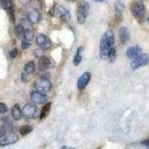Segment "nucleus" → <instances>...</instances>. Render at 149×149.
Wrapping results in <instances>:
<instances>
[{
    "label": "nucleus",
    "instance_id": "nucleus-1",
    "mask_svg": "<svg viewBox=\"0 0 149 149\" xmlns=\"http://www.w3.org/2000/svg\"><path fill=\"white\" fill-rule=\"evenodd\" d=\"M115 44V35L111 30H107L103 34L100 40L99 56L102 60L108 58L109 53Z\"/></svg>",
    "mask_w": 149,
    "mask_h": 149
},
{
    "label": "nucleus",
    "instance_id": "nucleus-2",
    "mask_svg": "<svg viewBox=\"0 0 149 149\" xmlns=\"http://www.w3.org/2000/svg\"><path fill=\"white\" fill-rule=\"evenodd\" d=\"M90 5L88 2L84 0H80L78 2L76 16L78 24L82 25L86 22V19L88 17L89 12H90Z\"/></svg>",
    "mask_w": 149,
    "mask_h": 149
},
{
    "label": "nucleus",
    "instance_id": "nucleus-3",
    "mask_svg": "<svg viewBox=\"0 0 149 149\" xmlns=\"http://www.w3.org/2000/svg\"><path fill=\"white\" fill-rule=\"evenodd\" d=\"M50 13L53 17L61 19V20L63 21V22H69L71 19L70 12L66 8L61 5L60 4H54V5L50 10Z\"/></svg>",
    "mask_w": 149,
    "mask_h": 149
},
{
    "label": "nucleus",
    "instance_id": "nucleus-4",
    "mask_svg": "<svg viewBox=\"0 0 149 149\" xmlns=\"http://www.w3.org/2000/svg\"><path fill=\"white\" fill-rule=\"evenodd\" d=\"M130 11L132 13L134 18L139 22L142 23L144 21V17L146 15V8L145 4L142 2H134L130 6Z\"/></svg>",
    "mask_w": 149,
    "mask_h": 149
},
{
    "label": "nucleus",
    "instance_id": "nucleus-5",
    "mask_svg": "<svg viewBox=\"0 0 149 149\" xmlns=\"http://www.w3.org/2000/svg\"><path fill=\"white\" fill-rule=\"evenodd\" d=\"M22 113L25 117L27 119H37L39 116V109L36 107L35 105L31 104H26L23 107L22 110Z\"/></svg>",
    "mask_w": 149,
    "mask_h": 149
},
{
    "label": "nucleus",
    "instance_id": "nucleus-6",
    "mask_svg": "<svg viewBox=\"0 0 149 149\" xmlns=\"http://www.w3.org/2000/svg\"><path fill=\"white\" fill-rule=\"evenodd\" d=\"M34 86L38 91L42 92V93H48L52 88V82L45 78H41L40 79H37L34 82Z\"/></svg>",
    "mask_w": 149,
    "mask_h": 149
},
{
    "label": "nucleus",
    "instance_id": "nucleus-7",
    "mask_svg": "<svg viewBox=\"0 0 149 149\" xmlns=\"http://www.w3.org/2000/svg\"><path fill=\"white\" fill-rule=\"evenodd\" d=\"M149 63V55L147 54H139L134 61L130 63V67L133 70H136L138 68L146 66Z\"/></svg>",
    "mask_w": 149,
    "mask_h": 149
},
{
    "label": "nucleus",
    "instance_id": "nucleus-8",
    "mask_svg": "<svg viewBox=\"0 0 149 149\" xmlns=\"http://www.w3.org/2000/svg\"><path fill=\"white\" fill-rule=\"evenodd\" d=\"M36 43L41 49L47 50L52 46V41L45 34H38L36 37Z\"/></svg>",
    "mask_w": 149,
    "mask_h": 149
},
{
    "label": "nucleus",
    "instance_id": "nucleus-9",
    "mask_svg": "<svg viewBox=\"0 0 149 149\" xmlns=\"http://www.w3.org/2000/svg\"><path fill=\"white\" fill-rule=\"evenodd\" d=\"M90 78H91V74L87 72L83 73L80 76V78L78 80V82H77V86H78V89L80 91H82L86 88L89 82H90Z\"/></svg>",
    "mask_w": 149,
    "mask_h": 149
},
{
    "label": "nucleus",
    "instance_id": "nucleus-10",
    "mask_svg": "<svg viewBox=\"0 0 149 149\" xmlns=\"http://www.w3.org/2000/svg\"><path fill=\"white\" fill-rule=\"evenodd\" d=\"M31 99L34 103L38 104H46L48 100V98L46 95L42 94L40 91H33L30 95Z\"/></svg>",
    "mask_w": 149,
    "mask_h": 149
},
{
    "label": "nucleus",
    "instance_id": "nucleus-11",
    "mask_svg": "<svg viewBox=\"0 0 149 149\" xmlns=\"http://www.w3.org/2000/svg\"><path fill=\"white\" fill-rule=\"evenodd\" d=\"M114 9L116 12V20L118 22H121L123 19V14L125 6L120 0H117L114 3Z\"/></svg>",
    "mask_w": 149,
    "mask_h": 149
},
{
    "label": "nucleus",
    "instance_id": "nucleus-12",
    "mask_svg": "<svg viewBox=\"0 0 149 149\" xmlns=\"http://www.w3.org/2000/svg\"><path fill=\"white\" fill-rule=\"evenodd\" d=\"M18 140L19 136L17 134H10V135H8V136L4 138L3 139L0 140V146L1 147H4V146L14 144Z\"/></svg>",
    "mask_w": 149,
    "mask_h": 149
},
{
    "label": "nucleus",
    "instance_id": "nucleus-13",
    "mask_svg": "<svg viewBox=\"0 0 149 149\" xmlns=\"http://www.w3.org/2000/svg\"><path fill=\"white\" fill-rule=\"evenodd\" d=\"M51 65V61L46 56H41L38 61V70L39 71L44 72L49 69Z\"/></svg>",
    "mask_w": 149,
    "mask_h": 149
},
{
    "label": "nucleus",
    "instance_id": "nucleus-14",
    "mask_svg": "<svg viewBox=\"0 0 149 149\" xmlns=\"http://www.w3.org/2000/svg\"><path fill=\"white\" fill-rule=\"evenodd\" d=\"M119 40L122 45L125 44L130 40V32L127 27H122L119 31Z\"/></svg>",
    "mask_w": 149,
    "mask_h": 149
},
{
    "label": "nucleus",
    "instance_id": "nucleus-15",
    "mask_svg": "<svg viewBox=\"0 0 149 149\" xmlns=\"http://www.w3.org/2000/svg\"><path fill=\"white\" fill-rule=\"evenodd\" d=\"M141 49L139 46H130L126 52V55L129 59H134L140 54Z\"/></svg>",
    "mask_w": 149,
    "mask_h": 149
},
{
    "label": "nucleus",
    "instance_id": "nucleus-16",
    "mask_svg": "<svg viewBox=\"0 0 149 149\" xmlns=\"http://www.w3.org/2000/svg\"><path fill=\"white\" fill-rule=\"evenodd\" d=\"M28 19L30 21L31 23H37L40 21V14L39 10H31L27 14Z\"/></svg>",
    "mask_w": 149,
    "mask_h": 149
},
{
    "label": "nucleus",
    "instance_id": "nucleus-17",
    "mask_svg": "<svg viewBox=\"0 0 149 149\" xmlns=\"http://www.w3.org/2000/svg\"><path fill=\"white\" fill-rule=\"evenodd\" d=\"M11 115L14 120L18 121L22 118V110L19 104H14L11 108Z\"/></svg>",
    "mask_w": 149,
    "mask_h": 149
},
{
    "label": "nucleus",
    "instance_id": "nucleus-18",
    "mask_svg": "<svg viewBox=\"0 0 149 149\" xmlns=\"http://www.w3.org/2000/svg\"><path fill=\"white\" fill-rule=\"evenodd\" d=\"M51 107H52V103H50V102L46 103V104L43 106L42 110H41V113L40 114V119H46V117L49 116V113H50Z\"/></svg>",
    "mask_w": 149,
    "mask_h": 149
},
{
    "label": "nucleus",
    "instance_id": "nucleus-19",
    "mask_svg": "<svg viewBox=\"0 0 149 149\" xmlns=\"http://www.w3.org/2000/svg\"><path fill=\"white\" fill-rule=\"evenodd\" d=\"M24 71L27 74H32L35 71V63L34 61H29L24 66Z\"/></svg>",
    "mask_w": 149,
    "mask_h": 149
},
{
    "label": "nucleus",
    "instance_id": "nucleus-20",
    "mask_svg": "<svg viewBox=\"0 0 149 149\" xmlns=\"http://www.w3.org/2000/svg\"><path fill=\"white\" fill-rule=\"evenodd\" d=\"M19 25L22 26L24 29V30L26 31H32L33 30V26L32 23L29 20V19H22L19 22Z\"/></svg>",
    "mask_w": 149,
    "mask_h": 149
},
{
    "label": "nucleus",
    "instance_id": "nucleus-21",
    "mask_svg": "<svg viewBox=\"0 0 149 149\" xmlns=\"http://www.w3.org/2000/svg\"><path fill=\"white\" fill-rule=\"evenodd\" d=\"M81 52H82V48L78 47V49H77L76 54H75V55H74V60H73V63H74V66H78V65L81 63V60H82Z\"/></svg>",
    "mask_w": 149,
    "mask_h": 149
},
{
    "label": "nucleus",
    "instance_id": "nucleus-22",
    "mask_svg": "<svg viewBox=\"0 0 149 149\" xmlns=\"http://www.w3.org/2000/svg\"><path fill=\"white\" fill-rule=\"evenodd\" d=\"M29 7L33 10H40L42 8V3L40 0H31L29 2Z\"/></svg>",
    "mask_w": 149,
    "mask_h": 149
},
{
    "label": "nucleus",
    "instance_id": "nucleus-23",
    "mask_svg": "<svg viewBox=\"0 0 149 149\" xmlns=\"http://www.w3.org/2000/svg\"><path fill=\"white\" fill-rule=\"evenodd\" d=\"M33 127L31 125H25L20 127L19 128V134L22 136H26L27 134H30L31 132H32Z\"/></svg>",
    "mask_w": 149,
    "mask_h": 149
},
{
    "label": "nucleus",
    "instance_id": "nucleus-24",
    "mask_svg": "<svg viewBox=\"0 0 149 149\" xmlns=\"http://www.w3.org/2000/svg\"><path fill=\"white\" fill-rule=\"evenodd\" d=\"M25 32H26V31L24 30L23 28L19 24L17 25V26H15V28H14V33H15V35L18 38H22L24 37Z\"/></svg>",
    "mask_w": 149,
    "mask_h": 149
},
{
    "label": "nucleus",
    "instance_id": "nucleus-25",
    "mask_svg": "<svg viewBox=\"0 0 149 149\" xmlns=\"http://www.w3.org/2000/svg\"><path fill=\"white\" fill-rule=\"evenodd\" d=\"M0 5L1 7L5 10H8L12 7H14L11 0H0Z\"/></svg>",
    "mask_w": 149,
    "mask_h": 149
},
{
    "label": "nucleus",
    "instance_id": "nucleus-26",
    "mask_svg": "<svg viewBox=\"0 0 149 149\" xmlns=\"http://www.w3.org/2000/svg\"><path fill=\"white\" fill-rule=\"evenodd\" d=\"M34 33H33L32 31H26L25 34H24V37L23 38L26 40L27 41H31L32 40L33 38H34Z\"/></svg>",
    "mask_w": 149,
    "mask_h": 149
},
{
    "label": "nucleus",
    "instance_id": "nucleus-27",
    "mask_svg": "<svg viewBox=\"0 0 149 149\" xmlns=\"http://www.w3.org/2000/svg\"><path fill=\"white\" fill-rule=\"evenodd\" d=\"M108 58L111 63H113V62L115 61L116 58V51L115 48H113V49L110 50V53H109Z\"/></svg>",
    "mask_w": 149,
    "mask_h": 149
},
{
    "label": "nucleus",
    "instance_id": "nucleus-28",
    "mask_svg": "<svg viewBox=\"0 0 149 149\" xmlns=\"http://www.w3.org/2000/svg\"><path fill=\"white\" fill-rule=\"evenodd\" d=\"M9 14V19H10V20L11 21L12 23H14L15 22V12H14V7H12L11 8L9 9L8 10Z\"/></svg>",
    "mask_w": 149,
    "mask_h": 149
},
{
    "label": "nucleus",
    "instance_id": "nucleus-29",
    "mask_svg": "<svg viewBox=\"0 0 149 149\" xmlns=\"http://www.w3.org/2000/svg\"><path fill=\"white\" fill-rule=\"evenodd\" d=\"M17 55H18V49L17 48L12 49L9 52V58L10 59H14V58H17Z\"/></svg>",
    "mask_w": 149,
    "mask_h": 149
},
{
    "label": "nucleus",
    "instance_id": "nucleus-30",
    "mask_svg": "<svg viewBox=\"0 0 149 149\" xmlns=\"http://www.w3.org/2000/svg\"><path fill=\"white\" fill-rule=\"evenodd\" d=\"M7 134V127L5 125H0V138L4 137Z\"/></svg>",
    "mask_w": 149,
    "mask_h": 149
},
{
    "label": "nucleus",
    "instance_id": "nucleus-31",
    "mask_svg": "<svg viewBox=\"0 0 149 149\" xmlns=\"http://www.w3.org/2000/svg\"><path fill=\"white\" fill-rule=\"evenodd\" d=\"M30 47H31V43L29 42V41L26 40L22 41V42H21V48H22V49L26 50V49H29V48Z\"/></svg>",
    "mask_w": 149,
    "mask_h": 149
},
{
    "label": "nucleus",
    "instance_id": "nucleus-32",
    "mask_svg": "<svg viewBox=\"0 0 149 149\" xmlns=\"http://www.w3.org/2000/svg\"><path fill=\"white\" fill-rule=\"evenodd\" d=\"M8 112V107L4 103L0 102V113L4 114Z\"/></svg>",
    "mask_w": 149,
    "mask_h": 149
},
{
    "label": "nucleus",
    "instance_id": "nucleus-33",
    "mask_svg": "<svg viewBox=\"0 0 149 149\" xmlns=\"http://www.w3.org/2000/svg\"><path fill=\"white\" fill-rule=\"evenodd\" d=\"M21 81H22V82H23V83H28V82L29 81V77H28L27 73H22V74H21Z\"/></svg>",
    "mask_w": 149,
    "mask_h": 149
},
{
    "label": "nucleus",
    "instance_id": "nucleus-34",
    "mask_svg": "<svg viewBox=\"0 0 149 149\" xmlns=\"http://www.w3.org/2000/svg\"><path fill=\"white\" fill-rule=\"evenodd\" d=\"M42 52L41 51V50L37 49V50L34 51V55H35L36 57H37V58H40L41 56H42Z\"/></svg>",
    "mask_w": 149,
    "mask_h": 149
},
{
    "label": "nucleus",
    "instance_id": "nucleus-35",
    "mask_svg": "<svg viewBox=\"0 0 149 149\" xmlns=\"http://www.w3.org/2000/svg\"><path fill=\"white\" fill-rule=\"evenodd\" d=\"M141 143H142V145H143L145 147L149 148V139H145V140L142 141V142H141Z\"/></svg>",
    "mask_w": 149,
    "mask_h": 149
},
{
    "label": "nucleus",
    "instance_id": "nucleus-36",
    "mask_svg": "<svg viewBox=\"0 0 149 149\" xmlns=\"http://www.w3.org/2000/svg\"><path fill=\"white\" fill-rule=\"evenodd\" d=\"M95 1L97 2H104V0H95Z\"/></svg>",
    "mask_w": 149,
    "mask_h": 149
},
{
    "label": "nucleus",
    "instance_id": "nucleus-37",
    "mask_svg": "<svg viewBox=\"0 0 149 149\" xmlns=\"http://www.w3.org/2000/svg\"><path fill=\"white\" fill-rule=\"evenodd\" d=\"M67 1H70V2H74V1H76V0H67Z\"/></svg>",
    "mask_w": 149,
    "mask_h": 149
},
{
    "label": "nucleus",
    "instance_id": "nucleus-38",
    "mask_svg": "<svg viewBox=\"0 0 149 149\" xmlns=\"http://www.w3.org/2000/svg\"><path fill=\"white\" fill-rule=\"evenodd\" d=\"M148 23H149V17L148 18Z\"/></svg>",
    "mask_w": 149,
    "mask_h": 149
}]
</instances>
